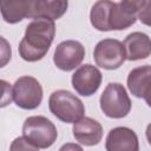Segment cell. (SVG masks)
I'll return each mask as SVG.
<instances>
[{"instance_id":"obj_1","label":"cell","mask_w":151,"mask_h":151,"mask_svg":"<svg viewBox=\"0 0 151 151\" xmlns=\"http://www.w3.org/2000/svg\"><path fill=\"white\" fill-rule=\"evenodd\" d=\"M55 35V24L52 20L39 18L32 20L19 44L20 57L28 63L41 60L48 52Z\"/></svg>"},{"instance_id":"obj_2","label":"cell","mask_w":151,"mask_h":151,"mask_svg":"<svg viewBox=\"0 0 151 151\" xmlns=\"http://www.w3.org/2000/svg\"><path fill=\"white\" fill-rule=\"evenodd\" d=\"M48 109L53 116L67 124L77 123L85 113L83 101L66 90H58L51 93L48 98Z\"/></svg>"},{"instance_id":"obj_3","label":"cell","mask_w":151,"mask_h":151,"mask_svg":"<svg viewBox=\"0 0 151 151\" xmlns=\"http://www.w3.org/2000/svg\"><path fill=\"white\" fill-rule=\"evenodd\" d=\"M103 113L113 119H120L131 111V99L120 83H110L103 91L99 99Z\"/></svg>"},{"instance_id":"obj_4","label":"cell","mask_w":151,"mask_h":151,"mask_svg":"<svg viewBox=\"0 0 151 151\" xmlns=\"http://www.w3.org/2000/svg\"><path fill=\"white\" fill-rule=\"evenodd\" d=\"M22 136L39 149L52 146L58 137L55 125L44 116H32L25 119Z\"/></svg>"},{"instance_id":"obj_5","label":"cell","mask_w":151,"mask_h":151,"mask_svg":"<svg viewBox=\"0 0 151 151\" xmlns=\"http://www.w3.org/2000/svg\"><path fill=\"white\" fill-rule=\"evenodd\" d=\"M42 94L40 83L31 76L18 78L12 87V96L15 105L24 110H34L39 107L42 101Z\"/></svg>"},{"instance_id":"obj_6","label":"cell","mask_w":151,"mask_h":151,"mask_svg":"<svg viewBox=\"0 0 151 151\" xmlns=\"http://www.w3.org/2000/svg\"><path fill=\"white\" fill-rule=\"evenodd\" d=\"M93 58L97 66L110 71L117 70L126 60L125 47L117 39H103L96 45Z\"/></svg>"},{"instance_id":"obj_7","label":"cell","mask_w":151,"mask_h":151,"mask_svg":"<svg viewBox=\"0 0 151 151\" xmlns=\"http://www.w3.org/2000/svg\"><path fill=\"white\" fill-rule=\"evenodd\" d=\"M85 57V47L77 40H65L57 45L53 54L54 65L65 72L76 70Z\"/></svg>"},{"instance_id":"obj_8","label":"cell","mask_w":151,"mask_h":151,"mask_svg":"<svg viewBox=\"0 0 151 151\" xmlns=\"http://www.w3.org/2000/svg\"><path fill=\"white\" fill-rule=\"evenodd\" d=\"M103 80L101 72L98 67L91 64H85L79 66L72 74V86L76 92L84 97H90L94 94L100 87Z\"/></svg>"},{"instance_id":"obj_9","label":"cell","mask_w":151,"mask_h":151,"mask_svg":"<svg viewBox=\"0 0 151 151\" xmlns=\"http://www.w3.org/2000/svg\"><path fill=\"white\" fill-rule=\"evenodd\" d=\"M137 0L111 2L107 26L109 31H123L131 27L137 20Z\"/></svg>"},{"instance_id":"obj_10","label":"cell","mask_w":151,"mask_h":151,"mask_svg":"<svg viewBox=\"0 0 151 151\" xmlns=\"http://www.w3.org/2000/svg\"><path fill=\"white\" fill-rule=\"evenodd\" d=\"M106 151H139V142L136 132L125 126H118L107 133Z\"/></svg>"},{"instance_id":"obj_11","label":"cell","mask_w":151,"mask_h":151,"mask_svg":"<svg viewBox=\"0 0 151 151\" xmlns=\"http://www.w3.org/2000/svg\"><path fill=\"white\" fill-rule=\"evenodd\" d=\"M72 131L76 140L85 146L97 145L103 138V126L96 119L90 117H83L74 123Z\"/></svg>"},{"instance_id":"obj_12","label":"cell","mask_w":151,"mask_h":151,"mask_svg":"<svg viewBox=\"0 0 151 151\" xmlns=\"http://www.w3.org/2000/svg\"><path fill=\"white\" fill-rule=\"evenodd\" d=\"M68 7L67 1H52V0H31L29 6V19H48V20H57L61 18Z\"/></svg>"},{"instance_id":"obj_13","label":"cell","mask_w":151,"mask_h":151,"mask_svg":"<svg viewBox=\"0 0 151 151\" xmlns=\"http://www.w3.org/2000/svg\"><path fill=\"white\" fill-rule=\"evenodd\" d=\"M126 52V60L137 61L151 55V39L143 32H132L123 42Z\"/></svg>"},{"instance_id":"obj_14","label":"cell","mask_w":151,"mask_h":151,"mask_svg":"<svg viewBox=\"0 0 151 151\" xmlns=\"http://www.w3.org/2000/svg\"><path fill=\"white\" fill-rule=\"evenodd\" d=\"M127 87L136 98H147L151 94V65L131 70L127 76Z\"/></svg>"},{"instance_id":"obj_15","label":"cell","mask_w":151,"mask_h":151,"mask_svg":"<svg viewBox=\"0 0 151 151\" xmlns=\"http://www.w3.org/2000/svg\"><path fill=\"white\" fill-rule=\"evenodd\" d=\"M31 0H4L0 2L2 19L7 24H18L28 18Z\"/></svg>"},{"instance_id":"obj_16","label":"cell","mask_w":151,"mask_h":151,"mask_svg":"<svg viewBox=\"0 0 151 151\" xmlns=\"http://www.w3.org/2000/svg\"><path fill=\"white\" fill-rule=\"evenodd\" d=\"M112 1L107 0H100L94 2V5L91 8L90 12V21L91 25L101 32H109V26H107V17H109V11Z\"/></svg>"},{"instance_id":"obj_17","label":"cell","mask_w":151,"mask_h":151,"mask_svg":"<svg viewBox=\"0 0 151 151\" xmlns=\"http://www.w3.org/2000/svg\"><path fill=\"white\" fill-rule=\"evenodd\" d=\"M137 19L145 25L151 27V0H137Z\"/></svg>"},{"instance_id":"obj_18","label":"cell","mask_w":151,"mask_h":151,"mask_svg":"<svg viewBox=\"0 0 151 151\" xmlns=\"http://www.w3.org/2000/svg\"><path fill=\"white\" fill-rule=\"evenodd\" d=\"M9 151H39V147L33 145L28 139H26L22 136V137L15 138L9 146Z\"/></svg>"},{"instance_id":"obj_19","label":"cell","mask_w":151,"mask_h":151,"mask_svg":"<svg viewBox=\"0 0 151 151\" xmlns=\"http://www.w3.org/2000/svg\"><path fill=\"white\" fill-rule=\"evenodd\" d=\"M59 151H84V149L76 143H66L59 149Z\"/></svg>"},{"instance_id":"obj_20","label":"cell","mask_w":151,"mask_h":151,"mask_svg":"<svg viewBox=\"0 0 151 151\" xmlns=\"http://www.w3.org/2000/svg\"><path fill=\"white\" fill-rule=\"evenodd\" d=\"M145 136H146V139L149 142V144L151 145V123L146 126V131H145Z\"/></svg>"}]
</instances>
